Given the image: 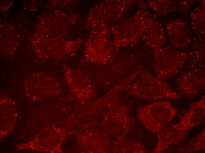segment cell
Masks as SVG:
<instances>
[{"mask_svg": "<svg viewBox=\"0 0 205 153\" xmlns=\"http://www.w3.org/2000/svg\"><path fill=\"white\" fill-rule=\"evenodd\" d=\"M125 89L130 94L149 100L176 99L182 97L174 91L166 82L149 73L140 75L136 82L129 84Z\"/></svg>", "mask_w": 205, "mask_h": 153, "instance_id": "cell-1", "label": "cell"}, {"mask_svg": "<svg viewBox=\"0 0 205 153\" xmlns=\"http://www.w3.org/2000/svg\"><path fill=\"white\" fill-rule=\"evenodd\" d=\"M189 56L171 46L156 49L153 67L156 77L164 81L173 77L181 69Z\"/></svg>", "mask_w": 205, "mask_h": 153, "instance_id": "cell-2", "label": "cell"}, {"mask_svg": "<svg viewBox=\"0 0 205 153\" xmlns=\"http://www.w3.org/2000/svg\"><path fill=\"white\" fill-rule=\"evenodd\" d=\"M139 111L140 118L143 124L154 133L172 120L177 114L176 109L167 100L144 106L140 108Z\"/></svg>", "mask_w": 205, "mask_h": 153, "instance_id": "cell-3", "label": "cell"}, {"mask_svg": "<svg viewBox=\"0 0 205 153\" xmlns=\"http://www.w3.org/2000/svg\"><path fill=\"white\" fill-rule=\"evenodd\" d=\"M194 66L181 71L177 79L178 93L192 98L205 89V75L204 70Z\"/></svg>", "mask_w": 205, "mask_h": 153, "instance_id": "cell-4", "label": "cell"}, {"mask_svg": "<svg viewBox=\"0 0 205 153\" xmlns=\"http://www.w3.org/2000/svg\"><path fill=\"white\" fill-rule=\"evenodd\" d=\"M188 132L179 123H167L157 132L158 142L154 152L162 153L170 146L183 140Z\"/></svg>", "mask_w": 205, "mask_h": 153, "instance_id": "cell-5", "label": "cell"}, {"mask_svg": "<svg viewBox=\"0 0 205 153\" xmlns=\"http://www.w3.org/2000/svg\"><path fill=\"white\" fill-rule=\"evenodd\" d=\"M205 96L204 95L197 101L192 103L179 123L188 131L203 122L205 115Z\"/></svg>", "mask_w": 205, "mask_h": 153, "instance_id": "cell-6", "label": "cell"}, {"mask_svg": "<svg viewBox=\"0 0 205 153\" xmlns=\"http://www.w3.org/2000/svg\"><path fill=\"white\" fill-rule=\"evenodd\" d=\"M188 146L187 148L184 151L185 152L192 153L205 149V129H203L201 132L189 142Z\"/></svg>", "mask_w": 205, "mask_h": 153, "instance_id": "cell-7", "label": "cell"}]
</instances>
